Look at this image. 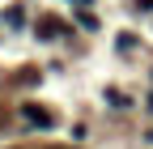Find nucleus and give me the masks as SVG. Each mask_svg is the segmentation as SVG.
I'll return each instance as SVG.
<instances>
[{"instance_id":"nucleus-7","label":"nucleus","mask_w":153,"mask_h":149,"mask_svg":"<svg viewBox=\"0 0 153 149\" xmlns=\"http://www.w3.org/2000/svg\"><path fill=\"white\" fill-rule=\"evenodd\" d=\"M76 4H81V9H85V4H89V0H76Z\"/></svg>"},{"instance_id":"nucleus-8","label":"nucleus","mask_w":153,"mask_h":149,"mask_svg":"<svg viewBox=\"0 0 153 149\" xmlns=\"http://www.w3.org/2000/svg\"><path fill=\"white\" fill-rule=\"evenodd\" d=\"M149 107H153V94H149Z\"/></svg>"},{"instance_id":"nucleus-4","label":"nucleus","mask_w":153,"mask_h":149,"mask_svg":"<svg viewBox=\"0 0 153 149\" xmlns=\"http://www.w3.org/2000/svg\"><path fill=\"white\" fill-rule=\"evenodd\" d=\"M76 22H81V30H98V17H94L89 9H81V13H76Z\"/></svg>"},{"instance_id":"nucleus-2","label":"nucleus","mask_w":153,"mask_h":149,"mask_svg":"<svg viewBox=\"0 0 153 149\" xmlns=\"http://www.w3.org/2000/svg\"><path fill=\"white\" fill-rule=\"evenodd\" d=\"M34 34H38V39H60V34H64V22H60V17H38Z\"/></svg>"},{"instance_id":"nucleus-1","label":"nucleus","mask_w":153,"mask_h":149,"mask_svg":"<svg viewBox=\"0 0 153 149\" xmlns=\"http://www.w3.org/2000/svg\"><path fill=\"white\" fill-rule=\"evenodd\" d=\"M22 115H26V124H34V128H51V124H55L51 111H47V107H34V102L22 107Z\"/></svg>"},{"instance_id":"nucleus-6","label":"nucleus","mask_w":153,"mask_h":149,"mask_svg":"<svg viewBox=\"0 0 153 149\" xmlns=\"http://www.w3.org/2000/svg\"><path fill=\"white\" fill-rule=\"evenodd\" d=\"M140 9H153V0H140Z\"/></svg>"},{"instance_id":"nucleus-3","label":"nucleus","mask_w":153,"mask_h":149,"mask_svg":"<svg viewBox=\"0 0 153 149\" xmlns=\"http://www.w3.org/2000/svg\"><path fill=\"white\" fill-rule=\"evenodd\" d=\"M4 22H9V30H22V26H26V13H22V9H9Z\"/></svg>"},{"instance_id":"nucleus-5","label":"nucleus","mask_w":153,"mask_h":149,"mask_svg":"<svg viewBox=\"0 0 153 149\" xmlns=\"http://www.w3.org/2000/svg\"><path fill=\"white\" fill-rule=\"evenodd\" d=\"M115 47H119V51H132V47H136V34H119V39H115Z\"/></svg>"}]
</instances>
